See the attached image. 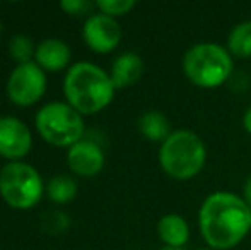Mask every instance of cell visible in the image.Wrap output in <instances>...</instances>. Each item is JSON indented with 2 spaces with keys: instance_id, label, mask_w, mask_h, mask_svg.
<instances>
[{
  "instance_id": "obj_1",
  "label": "cell",
  "mask_w": 251,
  "mask_h": 250,
  "mask_svg": "<svg viewBox=\"0 0 251 250\" xmlns=\"http://www.w3.org/2000/svg\"><path fill=\"white\" fill-rule=\"evenodd\" d=\"M200 233L214 250H229L241 244L251 230V207L243 197L219 190L205 197L199 213Z\"/></svg>"
},
{
  "instance_id": "obj_2",
  "label": "cell",
  "mask_w": 251,
  "mask_h": 250,
  "mask_svg": "<svg viewBox=\"0 0 251 250\" xmlns=\"http://www.w3.org/2000/svg\"><path fill=\"white\" fill-rule=\"evenodd\" d=\"M109 74L98 63L80 60L67 69L63 77V91L69 103L79 113H96L102 110L115 94Z\"/></svg>"
},
{
  "instance_id": "obj_3",
  "label": "cell",
  "mask_w": 251,
  "mask_h": 250,
  "mask_svg": "<svg viewBox=\"0 0 251 250\" xmlns=\"http://www.w3.org/2000/svg\"><path fill=\"white\" fill-rule=\"evenodd\" d=\"M207 161V149L199 134L192 130H175L161 144L159 163L166 175L175 180H190L199 175Z\"/></svg>"
},
{
  "instance_id": "obj_4",
  "label": "cell",
  "mask_w": 251,
  "mask_h": 250,
  "mask_svg": "<svg viewBox=\"0 0 251 250\" xmlns=\"http://www.w3.org/2000/svg\"><path fill=\"white\" fill-rule=\"evenodd\" d=\"M232 55L222 45L203 41L188 48L183 57V70L195 86L203 89L219 87L232 76Z\"/></svg>"
},
{
  "instance_id": "obj_5",
  "label": "cell",
  "mask_w": 251,
  "mask_h": 250,
  "mask_svg": "<svg viewBox=\"0 0 251 250\" xmlns=\"http://www.w3.org/2000/svg\"><path fill=\"white\" fill-rule=\"evenodd\" d=\"M36 127L45 140L55 146H72L84 136L82 115L70 103L50 101L36 113Z\"/></svg>"
},
{
  "instance_id": "obj_6",
  "label": "cell",
  "mask_w": 251,
  "mask_h": 250,
  "mask_svg": "<svg viewBox=\"0 0 251 250\" xmlns=\"http://www.w3.org/2000/svg\"><path fill=\"white\" fill-rule=\"evenodd\" d=\"M43 189L41 175L24 161H9L0 170V194L16 209L33 207L43 195Z\"/></svg>"
},
{
  "instance_id": "obj_7",
  "label": "cell",
  "mask_w": 251,
  "mask_h": 250,
  "mask_svg": "<svg viewBox=\"0 0 251 250\" xmlns=\"http://www.w3.org/2000/svg\"><path fill=\"white\" fill-rule=\"evenodd\" d=\"M47 76L34 60L17 63L7 79V94L17 105H31L43 96Z\"/></svg>"
},
{
  "instance_id": "obj_8",
  "label": "cell",
  "mask_w": 251,
  "mask_h": 250,
  "mask_svg": "<svg viewBox=\"0 0 251 250\" xmlns=\"http://www.w3.org/2000/svg\"><path fill=\"white\" fill-rule=\"evenodd\" d=\"M82 36L93 50L106 54L118 47L120 40H122V28L115 17L96 12L91 14L86 19L82 28Z\"/></svg>"
},
{
  "instance_id": "obj_9",
  "label": "cell",
  "mask_w": 251,
  "mask_h": 250,
  "mask_svg": "<svg viewBox=\"0 0 251 250\" xmlns=\"http://www.w3.org/2000/svg\"><path fill=\"white\" fill-rule=\"evenodd\" d=\"M33 146V137L21 118L12 115L0 117V154L16 160L29 153Z\"/></svg>"
},
{
  "instance_id": "obj_10",
  "label": "cell",
  "mask_w": 251,
  "mask_h": 250,
  "mask_svg": "<svg viewBox=\"0 0 251 250\" xmlns=\"http://www.w3.org/2000/svg\"><path fill=\"white\" fill-rule=\"evenodd\" d=\"M69 167L82 177H91L104 167V153L101 146L93 139H80L72 144L67 153Z\"/></svg>"
},
{
  "instance_id": "obj_11",
  "label": "cell",
  "mask_w": 251,
  "mask_h": 250,
  "mask_svg": "<svg viewBox=\"0 0 251 250\" xmlns=\"http://www.w3.org/2000/svg\"><path fill=\"white\" fill-rule=\"evenodd\" d=\"M144 72V60L135 52H123L111 63V77L115 87H128L140 79Z\"/></svg>"
},
{
  "instance_id": "obj_12",
  "label": "cell",
  "mask_w": 251,
  "mask_h": 250,
  "mask_svg": "<svg viewBox=\"0 0 251 250\" xmlns=\"http://www.w3.org/2000/svg\"><path fill=\"white\" fill-rule=\"evenodd\" d=\"M70 60V47L62 38H45L34 54V62L48 70H60Z\"/></svg>"
},
{
  "instance_id": "obj_13",
  "label": "cell",
  "mask_w": 251,
  "mask_h": 250,
  "mask_svg": "<svg viewBox=\"0 0 251 250\" xmlns=\"http://www.w3.org/2000/svg\"><path fill=\"white\" fill-rule=\"evenodd\" d=\"M157 233L168 247H183L190 238V226L181 214L169 213L159 220Z\"/></svg>"
},
{
  "instance_id": "obj_14",
  "label": "cell",
  "mask_w": 251,
  "mask_h": 250,
  "mask_svg": "<svg viewBox=\"0 0 251 250\" xmlns=\"http://www.w3.org/2000/svg\"><path fill=\"white\" fill-rule=\"evenodd\" d=\"M139 130L152 142H164L171 136V124L168 117L159 110H147L139 118Z\"/></svg>"
},
{
  "instance_id": "obj_15",
  "label": "cell",
  "mask_w": 251,
  "mask_h": 250,
  "mask_svg": "<svg viewBox=\"0 0 251 250\" xmlns=\"http://www.w3.org/2000/svg\"><path fill=\"white\" fill-rule=\"evenodd\" d=\"M227 50L239 58L251 57V21L236 24L227 36Z\"/></svg>"
},
{
  "instance_id": "obj_16",
  "label": "cell",
  "mask_w": 251,
  "mask_h": 250,
  "mask_svg": "<svg viewBox=\"0 0 251 250\" xmlns=\"http://www.w3.org/2000/svg\"><path fill=\"white\" fill-rule=\"evenodd\" d=\"M77 194V184L69 175H55L47 185V195L55 202H67Z\"/></svg>"
},
{
  "instance_id": "obj_17",
  "label": "cell",
  "mask_w": 251,
  "mask_h": 250,
  "mask_svg": "<svg viewBox=\"0 0 251 250\" xmlns=\"http://www.w3.org/2000/svg\"><path fill=\"white\" fill-rule=\"evenodd\" d=\"M9 52L17 62L23 63V62H29L31 57H34V54H36V47H34L33 40H31L27 34L17 33L10 38Z\"/></svg>"
},
{
  "instance_id": "obj_18",
  "label": "cell",
  "mask_w": 251,
  "mask_h": 250,
  "mask_svg": "<svg viewBox=\"0 0 251 250\" xmlns=\"http://www.w3.org/2000/svg\"><path fill=\"white\" fill-rule=\"evenodd\" d=\"M96 5L100 7L102 14H108L111 17L123 16L128 10L135 7V0H98Z\"/></svg>"
},
{
  "instance_id": "obj_19",
  "label": "cell",
  "mask_w": 251,
  "mask_h": 250,
  "mask_svg": "<svg viewBox=\"0 0 251 250\" xmlns=\"http://www.w3.org/2000/svg\"><path fill=\"white\" fill-rule=\"evenodd\" d=\"M60 7L70 14H84L93 7L89 0H60Z\"/></svg>"
},
{
  "instance_id": "obj_20",
  "label": "cell",
  "mask_w": 251,
  "mask_h": 250,
  "mask_svg": "<svg viewBox=\"0 0 251 250\" xmlns=\"http://www.w3.org/2000/svg\"><path fill=\"white\" fill-rule=\"evenodd\" d=\"M243 199H245L246 204L251 207V175L246 178L245 185H243Z\"/></svg>"
},
{
  "instance_id": "obj_21",
  "label": "cell",
  "mask_w": 251,
  "mask_h": 250,
  "mask_svg": "<svg viewBox=\"0 0 251 250\" xmlns=\"http://www.w3.org/2000/svg\"><path fill=\"white\" fill-rule=\"evenodd\" d=\"M243 125H245V130L251 136V105L246 108L245 115H243Z\"/></svg>"
},
{
  "instance_id": "obj_22",
  "label": "cell",
  "mask_w": 251,
  "mask_h": 250,
  "mask_svg": "<svg viewBox=\"0 0 251 250\" xmlns=\"http://www.w3.org/2000/svg\"><path fill=\"white\" fill-rule=\"evenodd\" d=\"M161 250H185V249H183V247H168V245H164Z\"/></svg>"
},
{
  "instance_id": "obj_23",
  "label": "cell",
  "mask_w": 251,
  "mask_h": 250,
  "mask_svg": "<svg viewBox=\"0 0 251 250\" xmlns=\"http://www.w3.org/2000/svg\"><path fill=\"white\" fill-rule=\"evenodd\" d=\"M201 250H214V249H201Z\"/></svg>"
},
{
  "instance_id": "obj_24",
  "label": "cell",
  "mask_w": 251,
  "mask_h": 250,
  "mask_svg": "<svg viewBox=\"0 0 251 250\" xmlns=\"http://www.w3.org/2000/svg\"><path fill=\"white\" fill-rule=\"evenodd\" d=\"M0 31H2V23H0Z\"/></svg>"
},
{
  "instance_id": "obj_25",
  "label": "cell",
  "mask_w": 251,
  "mask_h": 250,
  "mask_svg": "<svg viewBox=\"0 0 251 250\" xmlns=\"http://www.w3.org/2000/svg\"><path fill=\"white\" fill-rule=\"evenodd\" d=\"M0 250H2V249H0Z\"/></svg>"
}]
</instances>
